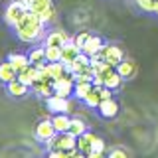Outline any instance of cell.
Returning a JSON list of instances; mask_svg holds the SVG:
<instances>
[{"mask_svg":"<svg viewBox=\"0 0 158 158\" xmlns=\"http://www.w3.org/2000/svg\"><path fill=\"white\" fill-rule=\"evenodd\" d=\"M46 26L48 24L42 20V16H38L36 12L28 10V12L20 18V22L14 26V30H16V36H18L20 42L34 44V42H38L40 38L46 36Z\"/></svg>","mask_w":158,"mask_h":158,"instance_id":"6da1fadb","label":"cell"},{"mask_svg":"<svg viewBox=\"0 0 158 158\" xmlns=\"http://www.w3.org/2000/svg\"><path fill=\"white\" fill-rule=\"evenodd\" d=\"M48 144H49V148H53V150H75L77 148V136L71 135L69 131L56 132Z\"/></svg>","mask_w":158,"mask_h":158,"instance_id":"277c9868","label":"cell"},{"mask_svg":"<svg viewBox=\"0 0 158 158\" xmlns=\"http://www.w3.org/2000/svg\"><path fill=\"white\" fill-rule=\"evenodd\" d=\"M44 48H46L48 61H61V48H57V46H44Z\"/></svg>","mask_w":158,"mask_h":158,"instance_id":"cb8c5ba5","label":"cell"},{"mask_svg":"<svg viewBox=\"0 0 158 158\" xmlns=\"http://www.w3.org/2000/svg\"><path fill=\"white\" fill-rule=\"evenodd\" d=\"M28 57H30V63H34L36 67H42V65H46V63H48V59H46V48H34V49H30Z\"/></svg>","mask_w":158,"mask_h":158,"instance_id":"ffe728a7","label":"cell"},{"mask_svg":"<svg viewBox=\"0 0 158 158\" xmlns=\"http://www.w3.org/2000/svg\"><path fill=\"white\" fill-rule=\"evenodd\" d=\"M136 6L140 10H144V12H154L156 6H158V0H135Z\"/></svg>","mask_w":158,"mask_h":158,"instance_id":"484cf974","label":"cell"},{"mask_svg":"<svg viewBox=\"0 0 158 158\" xmlns=\"http://www.w3.org/2000/svg\"><path fill=\"white\" fill-rule=\"evenodd\" d=\"M26 4H28V10H32V12H36L38 16H42V20L46 24L56 22L57 10H56L52 0H26Z\"/></svg>","mask_w":158,"mask_h":158,"instance_id":"7a4b0ae2","label":"cell"},{"mask_svg":"<svg viewBox=\"0 0 158 158\" xmlns=\"http://www.w3.org/2000/svg\"><path fill=\"white\" fill-rule=\"evenodd\" d=\"M103 152H105V140L97 136L95 142H93V150L89 154V158H99V156H103Z\"/></svg>","mask_w":158,"mask_h":158,"instance_id":"d4e9b609","label":"cell"},{"mask_svg":"<svg viewBox=\"0 0 158 158\" xmlns=\"http://www.w3.org/2000/svg\"><path fill=\"white\" fill-rule=\"evenodd\" d=\"M73 89H75V81H73V71H69L65 77L53 79V95L59 97H71Z\"/></svg>","mask_w":158,"mask_h":158,"instance_id":"8992f818","label":"cell"},{"mask_svg":"<svg viewBox=\"0 0 158 158\" xmlns=\"http://www.w3.org/2000/svg\"><path fill=\"white\" fill-rule=\"evenodd\" d=\"M16 77H18V71H16V67H14L8 59L0 63V81H2L4 85L10 83V81H14Z\"/></svg>","mask_w":158,"mask_h":158,"instance_id":"2e32d148","label":"cell"},{"mask_svg":"<svg viewBox=\"0 0 158 158\" xmlns=\"http://www.w3.org/2000/svg\"><path fill=\"white\" fill-rule=\"evenodd\" d=\"M99 57L103 59L105 63H109V65H118V63L125 59V52H123V48L115 46V44H105V46L101 48V52L97 53Z\"/></svg>","mask_w":158,"mask_h":158,"instance_id":"5b68a950","label":"cell"},{"mask_svg":"<svg viewBox=\"0 0 158 158\" xmlns=\"http://www.w3.org/2000/svg\"><path fill=\"white\" fill-rule=\"evenodd\" d=\"M97 111H99V115L103 118H115L118 115V103L113 97L111 99H103V101L99 103Z\"/></svg>","mask_w":158,"mask_h":158,"instance_id":"30bf717a","label":"cell"},{"mask_svg":"<svg viewBox=\"0 0 158 158\" xmlns=\"http://www.w3.org/2000/svg\"><path fill=\"white\" fill-rule=\"evenodd\" d=\"M26 12H28L26 0H12V2H8L6 8H4V22L14 28Z\"/></svg>","mask_w":158,"mask_h":158,"instance_id":"3957f363","label":"cell"},{"mask_svg":"<svg viewBox=\"0 0 158 158\" xmlns=\"http://www.w3.org/2000/svg\"><path fill=\"white\" fill-rule=\"evenodd\" d=\"M95 135L93 132H89V131H85L81 136H77V150L81 152V154H85V156H89L91 154V150H93V142H95Z\"/></svg>","mask_w":158,"mask_h":158,"instance_id":"5bb4252c","label":"cell"},{"mask_svg":"<svg viewBox=\"0 0 158 158\" xmlns=\"http://www.w3.org/2000/svg\"><path fill=\"white\" fill-rule=\"evenodd\" d=\"M93 87V81H75V89H73V95H75L77 99H85V95L89 91H91Z\"/></svg>","mask_w":158,"mask_h":158,"instance_id":"7402d4cb","label":"cell"},{"mask_svg":"<svg viewBox=\"0 0 158 158\" xmlns=\"http://www.w3.org/2000/svg\"><path fill=\"white\" fill-rule=\"evenodd\" d=\"M52 123H53V127H56L57 132H63V131H67V128H69L71 117H69V113H53Z\"/></svg>","mask_w":158,"mask_h":158,"instance_id":"ac0fdd59","label":"cell"},{"mask_svg":"<svg viewBox=\"0 0 158 158\" xmlns=\"http://www.w3.org/2000/svg\"><path fill=\"white\" fill-rule=\"evenodd\" d=\"M8 61L12 63L14 67H16V71L20 73L24 67H28L30 65V57H28V53H10L8 56Z\"/></svg>","mask_w":158,"mask_h":158,"instance_id":"44dd1931","label":"cell"},{"mask_svg":"<svg viewBox=\"0 0 158 158\" xmlns=\"http://www.w3.org/2000/svg\"><path fill=\"white\" fill-rule=\"evenodd\" d=\"M71 135H75V136H81L83 132L87 131V125L81 121V118H71V123H69V128H67Z\"/></svg>","mask_w":158,"mask_h":158,"instance_id":"603a6c76","label":"cell"},{"mask_svg":"<svg viewBox=\"0 0 158 158\" xmlns=\"http://www.w3.org/2000/svg\"><path fill=\"white\" fill-rule=\"evenodd\" d=\"M56 127H53V123H52V118H44V121H40L38 125H36V131H34V135H36V138L40 142H48L53 138V135H56Z\"/></svg>","mask_w":158,"mask_h":158,"instance_id":"52a82bcc","label":"cell"},{"mask_svg":"<svg viewBox=\"0 0 158 158\" xmlns=\"http://www.w3.org/2000/svg\"><path fill=\"white\" fill-rule=\"evenodd\" d=\"M89 36H91V34H89V32H85V30H83V32H79L77 36H75V38H71V40H73V42L77 44L79 48H83V44H85L87 40H89Z\"/></svg>","mask_w":158,"mask_h":158,"instance_id":"4316f807","label":"cell"},{"mask_svg":"<svg viewBox=\"0 0 158 158\" xmlns=\"http://www.w3.org/2000/svg\"><path fill=\"white\" fill-rule=\"evenodd\" d=\"M105 46V42H103V38L101 36H89V40L85 44H83V48H81V52L83 53H87L89 57H93V56H97L99 52H101V48Z\"/></svg>","mask_w":158,"mask_h":158,"instance_id":"4fadbf2b","label":"cell"},{"mask_svg":"<svg viewBox=\"0 0 158 158\" xmlns=\"http://www.w3.org/2000/svg\"><path fill=\"white\" fill-rule=\"evenodd\" d=\"M30 85H26L24 81H20V79L16 77L14 81H10V83H6V91H8V95L10 97H16V99H20V97H26L28 93H30Z\"/></svg>","mask_w":158,"mask_h":158,"instance_id":"7c38bea8","label":"cell"},{"mask_svg":"<svg viewBox=\"0 0 158 158\" xmlns=\"http://www.w3.org/2000/svg\"><path fill=\"white\" fill-rule=\"evenodd\" d=\"M69 34L65 32V30H52V32L48 34L46 36V44H44V46H57V48H63L65 46V44L69 42Z\"/></svg>","mask_w":158,"mask_h":158,"instance_id":"8fae6325","label":"cell"},{"mask_svg":"<svg viewBox=\"0 0 158 158\" xmlns=\"http://www.w3.org/2000/svg\"><path fill=\"white\" fill-rule=\"evenodd\" d=\"M46 107L52 113H71L73 103L69 101V97H59V95H52L46 99Z\"/></svg>","mask_w":158,"mask_h":158,"instance_id":"ba28073f","label":"cell"},{"mask_svg":"<svg viewBox=\"0 0 158 158\" xmlns=\"http://www.w3.org/2000/svg\"><path fill=\"white\" fill-rule=\"evenodd\" d=\"M18 79H20V81H24L26 85H30V87H32V83L38 79V67L34 65V63H30L28 67H24L22 71L18 73Z\"/></svg>","mask_w":158,"mask_h":158,"instance_id":"d6986e66","label":"cell"},{"mask_svg":"<svg viewBox=\"0 0 158 158\" xmlns=\"http://www.w3.org/2000/svg\"><path fill=\"white\" fill-rule=\"evenodd\" d=\"M117 71L121 73V77L125 79V81H127V79H132V77L136 75V63L132 61V59H127V57H125V59H123V61L117 65Z\"/></svg>","mask_w":158,"mask_h":158,"instance_id":"9a60e30c","label":"cell"},{"mask_svg":"<svg viewBox=\"0 0 158 158\" xmlns=\"http://www.w3.org/2000/svg\"><path fill=\"white\" fill-rule=\"evenodd\" d=\"M111 158H127V150L115 148V150H111Z\"/></svg>","mask_w":158,"mask_h":158,"instance_id":"83f0119b","label":"cell"},{"mask_svg":"<svg viewBox=\"0 0 158 158\" xmlns=\"http://www.w3.org/2000/svg\"><path fill=\"white\" fill-rule=\"evenodd\" d=\"M79 53H81V48H79L77 44L73 42V40H69L65 46L61 48V61L69 67V65H71V63L79 57Z\"/></svg>","mask_w":158,"mask_h":158,"instance_id":"9c48e42d","label":"cell"},{"mask_svg":"<svg viewBox=\"0 0 158 158\" xmlns=\"http://www.w3.org/2000/svg\"><path fill=\"white\" fill-rule=\"evenodd\" d=\"M101 101H103V97H101V85H95V83H93L91 91H89L87 95H85L83 103H85L87 107H91V109H97Z\"/></svg>","mask_w":158,"mask_h":158,"instance_id":"e0dca14e","label":"cell"},{"mask_svg":"<svg viewBox=\"0 0 158 158\" xmlns=\"http://www.w3.org/2000/svg\"><path fill=\"white\" fill-rule=\"evenodd\" d=\"M154 14H156V16H158V6H156V10H154Z\"/></svg>","mask_w":158,"mask_h":158,"instance_id":"f1b7e54d","label":"cell"}]
</instances>
